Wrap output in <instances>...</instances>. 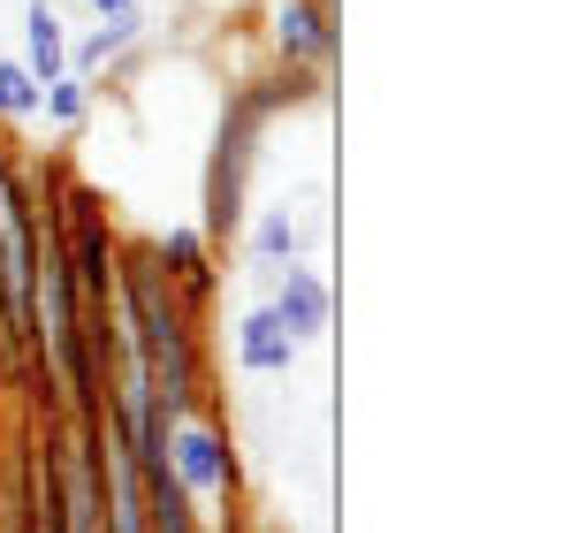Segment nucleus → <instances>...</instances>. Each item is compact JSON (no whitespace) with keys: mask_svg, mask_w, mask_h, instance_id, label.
I'll return each instance as SVG.
<instances>
[{"mask_svg":"<svg viewBox=\"0 0 563 533\" xmlns=\"http://www.w3.org/2000/svg\"><path fill=\"white\" fill-rule=\"evenodd\" d=\"M320 91H328V85L289 77V69H267V77H252V85L229 91L221 130H213V153H206V221H198L206 244H229V237L244 229V183H252L260 130L275 122L282 107H305V99H320Z\"/></svg>","mask_w":563,"mask_h":533,"instance_id":"1","label":"nucleus"},{"mask_svg":"<svg viewBox=\"0 0 563 533\" xmlns=\"http://www.w3.org/2000/svg\"><path fill=\"white\" fill-rule=\"evenodd\" d=\"M267 46H275V69L328 85V69H335V46H343L335 0H275V8H267Z\"/></svg>","mask_w":563,"mask_h":533,"instance_id":"2","label":"nucleus"},{"mask_svg":"<svg viewBox=\"0 0 563 533\" xmlns=\"http://www.w3.org/2000/svg\"><path fill=\"white\" fill-rule=\"evenodd\" d=\"M168 472L184 480L190 496H221V503H236V488H244L236 449H229V435H221L213 412H190V420L168 427Z\"/></svg>","mask_w":563,"mask_h":533,"instance_id":"3","label":"nucleus"},{"mask_svg":"<svg viewBox=\"0 0 563 533\" xmlns=\"http://www.w3.org/2000/svg\"><path fill=\"white\" fill-rule=\"evenodd\" d=\"M267 305H275V320L289 328V344H297V351H305L312 336H328V282H320L312 266H282Z\"/></svg>","mask_w":563,"mask_h":533,"instance_id":"4","label":"nucleus"},{"mask_svg":"<svg viewBox=\"0 0 563 533\" xmlns=\"http://www.w3.org/2000/svg\"><path fill=\"white\" fill-rule=\"evenodd\" d=\"M153 260H161V274L176 282V297H184L190 313H206V297H213V244L198 229H168L153 244Z\"/></svg>","mask_w":563,"mask_h":533,"instance_id":"5","label":"nucleus"},{"mask_svg":"<svg viewBox=\"0 0 563 533\" xmlns=\"http://www.w3.org/2000/svg\"><path fill=\"white\" fill-rule=\"evenodd\" d=\"M23 69H31V85L46 91L54 77H69V31H62V8L54 0H31L23 8V54H15Z\"/></svg>","mask_w":563,"mask_h":533,"instance_id":"6","label":"nucleus"},{"mask_svg":"<svg viewBox=\"0 0 563 533\" xmlns=\"http://www.w3.org/2000/svg\"><path fill=\"white\" fill-rule=\"evenodd\" d=\"M137 39H145V8H114V15H99V31H85V39L69 46V77H99V69L122 62Z\"/></svg>","mask_w":563,"mask_h":533,"instance_id":"7","label":"nucleus"},{"mask_svg":"<svg viewBox=\"0 0 563 533\" xmlns=\"http://www.w3.org/2000/svg\"><path fill=\"white\" fill-rule=\"evenodd\" d=\"M236 366L244 373H289L297 366V344H289V328L275 320V305H252L236 320Z\"/></svg>","mask_w":563,"mask_h":533,"instance_id":"8","label":"nucleus"},{"mask_svg":"<svg viewBox=\"0 0 563 533\" xmlns=\"http://www.w3.org/2000/svg\"><path fill=\"white\" fill-rule=\"evenodd\" d=\"M305 244H312V229H305L289 206H275V214H260V221H252V252H260V266H267V274L305 266Z\"/></svg>","mask_w":563,"mask_h":533,"instance_id":"9","label":"nucleus"},{"mask_svg":"<svg viewBox=\"0 0 563 533\" xmlns=\"http://www.w3.org/2000/svg\"><path fill=\"white\" fill-rule=\"evenodd\" d=\"M38 115H46L54 130H85V115H92V77H54V85L38 91Z\"/></svg>","mask_w":563,"mask_h":533,"instance_id":"10","label":"nucleus"},{"mask_svg":"<svg viewBox=\"0 0 563 533\" xmlns=\"http://www.w3.org/2000/svg\"><path fill=\"white\" fill-rule=\"evenodd\" d=\"M38 115V85L15 54H0V122H31Z\"/></svg>","mask_w":563,"mask_h":533,"instance_id":"11","label":"nucleus"},{"mask_svg":"<svg viewBox=\"0 0 563 533\" xmlns=\"http://www.w3.org/2000/svg\"><path fill=\"white\" fill-rule=\"evenodd\" d=\"M0 457H8V373H0Z\"/></svg>","mask_w":563,"mask_h":533,"instance_id":"12","label":"nucleus"},{"mask_svg":"<svg viewBox=\"0 0 563 533\" xmlns=\"http://www.w3.org/2000/svg\"><path fill=\"white\" fill-rule=\"evenodd\" d=\"M92 8H99V15H114V8H137V0H92Z\"/></svg>","mask_w":563,"mask_h":533,"instance_id":"13","label":"nucleus"},{"mask_svg":"<svg viewBox=\"0 0 563 533\" xmlns=\"http://www.w3.org/2000/svg\"><path fill=\"white\" fill-rule=\"evenodd\" d=\"M0 533H8V496H0Z\"/></svg>","mask_w":563,"mask_h":533,"instance_id":"14","label":"nucleus"}]
</instances>
